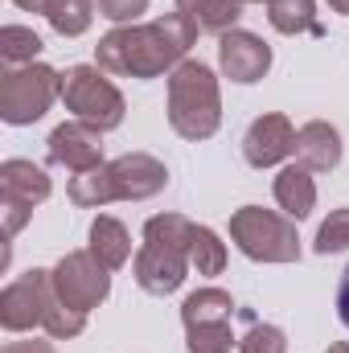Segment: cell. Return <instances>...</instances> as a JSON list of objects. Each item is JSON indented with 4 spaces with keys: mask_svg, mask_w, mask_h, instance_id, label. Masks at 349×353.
<instances>
[{
    "mask_svg": "<svg viewBox=\"0 0 349 353\" xmlns=\"http://www.w3.org/2000/svg\"><path fill=\"white\" fill-rule=\"evenodd\" d=\"M197 41V25L181 12H169L152 25H119L94 46V62L107 74L123 79H161L185 62L189 46Z\"/></svg>",
    "mask_w": 349,
    "mask_h": 353,
    "instance_id": "6da1fadb",
    "label": "cell"
},
{
    "mask_svg": "<svg viewBox=\"0 0 349 353\" xmlns=\"http://www.w3.org/2000/svg\"><path fill=\"white\" fill-rule=\"evenodd\" d=\"M189 218L181 214H157L144 222V247L136 251V283L148 296H169L189 275Z\"/></svg>",
    "mask_w": 349,
    "mask_h": 353,
    "instance_id": "7a4b0ae2",
    "label": "cell"
},
{
    "mask_svg": "<svg viewBox=\"0 0 349 353\" xmlns=\"http://www.w3.org/2000/svg\"><path fill=\"white\" fill-rule=\"evenodd\" d=\"M169 128L181 140H210L222 128L218 79L197 58H185L169 74Z\"/></svg>",
    "mask_w": 349,
    "mask_h": 353,
    "instance_id": "3957f363",
    "label": "cell"
},
{
    "mask_svg": "<svg viewBox=\"0 0 349 353\" xmlns=\"http://www.w3.org/2000/svg\"><path fill=\"white\" fill-rule=\"evenodd\" d=\"M230 239L235 247L255 263H296L300 259V234L288 214L243 205L230 214Z\"/></svg>",
    "mask_w": 349,
    "mask_h": 353,
    "instance_id": "277c9868",
    "label": "cell"
},
{
    "mask_svg": "<svg viewBox=\"0 0 349 353\" xmlns=\"http://www.w3.org/2000/svg\"><path fill=\"white\" fill-rule=\"evenodd\" d=\"M58 94H62V74L54 66H41V62L12 66L0 79V119L12 123V128L37 123L54 107Z\"/></svg>",
    "mask_w": 349,
    "mask_h": 353,
    "instance_id": "5b68a950",
    "label": "cell"
},
{
    "mask_svg": "<svg viewBox=\"0 0 349 353\" xmlns=\"http://www.w3.org/2000/svg\"><path fill=\"white\" fill-rule=\"evenodd\" d=\"M62 99L74 111V119H83L99 132H115L123 123V94L107 79V70L99 66H70L62 74Z\"/></svg>",
    "mask_w": 349,
    "mask_h": 353,
    "instance_id": "8992f818",
    "label": "cell"
},
{
    "mask_svg": "<svg viewBox=\"0 0 349 353\" xmlns=\"http://www.w3.org/2000/svg\"><path fill=\"white\" fill-rule=\"evenodd\" d=\"M58 300L54 292V275L33 267L25 275H17L4 292H0V325L8 333H29V329H41L46 325V312L50 304Z\"/></svg>",
    "mask_w": 349,
    "mask_h": 353,
    "instance_id": "52a82bcc",
    "label": "cell"
},
{
    "mask_svg": "<svg viewBox=\"0 0 349 353\" xmlns=\"http://www.w3.org/2000/svg\"><path fill=\"white\" fill-rule=\"evenodd\" d=\"M50 275H54L58 300H62L66 308H74V312H90V308H99V304L111 296V271L99 263L90 251H70V255H62Z\"/></svg>",
    "mask_w": 349,
    "mask_h": 353,
    "instance_id": "ba28073f",
    "label": "cell"
},
{
    "mask_svg": "<svg viewBox=\"0 0 349 353\" xmlns=\"http://www.w3.org/2000/svg\"><path fill=\"white\" fill-rule=\"evenodd\" d=\"M50 197V176L33 161H4L0 165V210H4V239H17V230L29 222L33 205Z\"/></svg>",
    "mask_w": 349,
    "mask_h": 353,
    "instance_id": "9c48e42d",
    "label": "cell"
},
{
    "mask_svg": "<svg viewBox=\"0 0 349 353\" xmlns=\"http://www.w3.org/2000/svg\"><path fill=\"white\" fill-rule=\"evenodd\" d=\"M243 157L251 169H275L283 165L288 157H296V128L288 115L271 111V115H259L247 136H243Z\"/></svg>",
    "mask_w": 349,
    "mask_h": 353,
    "instance_id": "30bf717a",
    "label": "cell"
},
{
    "mask_svg": "<svg viewBox=\"0 0 349 353\" xmlns=\"http://www.w3.org/2000/svg\"><path fill=\"white\" fill-rule=\"evenodd\" d=\"M218 66L230 83L251 87L271 70V46L255 33H247V29H230V33L218 37Z\"/></svg>",
    "mask_w": 349,
    "mask_h": 353,
    "instance_id": "8fae6325",
    "label": "cell"
},
{
    "mask_svg": "<svg viewBox=\"0 0 349 353\" xmlns=\"http://www.w3.org/2000/svg\"><path fill=\"white\" fill-rule=\"evenodd\" d=\"M50 161L70 169V173H87L103 165V132L90 128L83 119H70L62 128H54L50 136Z\"/></svg>",
    "mask_w": 349,
    "mask_h": 353,
    "instance_id": "7c38bea8",
    "label": "cell"
},
{
    "mask_svg": "<svg viewBox=\"0 0 349 353\" xmlns=\"http://www.w3.org/2000/svg\"><path fill=\"white\" fill-rule=\"evenodd\" d=\"M107 169H111V185H115V201H144L169 185V169L148 152H128V157L111 161Z\"/></svg>",
    "mask_w": 349,
    "mask_h": 353,
    "instance_id": "4fadbf2b",
    "label": "cell"
},
{
    "mask_svg": "<svg viewBox=\"0 0 349 353\" xmlns=\"http://www.w3.org/2000/svg\"><path fill=\"white\" fill-rule=\"evenodd\" d=\"M341 132L325 119H312L296 132V165H304L308 173H333L341 165Z\"/></svg>",
    "mask_w": 349,
    "mask_h": 353,
    "instance_id": "5bb4252c",
    "label": "cell"
},
{
    "mask_svg": "<svg viewBox=\"0 0 349 353\" xmlns=\"http://www.w3.org/2000/svg\"><path fill=\"white\" fill-rule=\"evenodd\" d=\"M275 201H279V210L292 222L308 218L312 205H317V181H312V173L304 165H283L279 176H275Z\"/></svg>",
    "mask_w": 349,
    "mask_h": 353,
    "instance_id": "9a60e30c",
    "label": "cell"
},
{
    "mask_svg": "<svg viewBox=\"0 0 349 353\" xmlns=\"http://www.w3.org/2000/svg\"><path fill=\"white\" fill-rule=\"evenodd\" d=\"M87 251L107 267V271H119V267L132 259V239H128L123 222H119V218L99 214V218L90 222V247H87Z\"/></svg>",
    "mask_w": 349,
    "mask_h": 353,
    "instance_id": "2e32d148",
    "label": "cell"
},
{
    "mask_svg": "<svg viewBox=\"0 0 349 353\" xmlns=\"http://www.w3.org/2000/svg\"><path fill=\"white\" fill-rule=\"evenodd\" d=\"M177 12L197 25V33H230L243 17L239 0H177Z\"/></svg>",
    "mask_w": 349,
    "mask_h": 353,
    "instance_id": "e0dca14e",
    "label": "cell"
},
{
    "mask_svg": "<svg viewBox=\"0 0 349 353\" xmlns=\"http://www.w3.org/2000/svg\"><path fill=\"white\" fill-rule=\"evenodd\" d=\"M230 316H235V300H230V292H222V288H197V292L185 296V304H181L185 329H193V325H218V321H230Z\"/></svg>",
    "mask_w": 349,
    "mask_h": 353,
    "instance_id": "ac0fdd59",
    "label": "cell"
},
{
    "mask_svg": "<svg viewBox=\"0 0 349 353\" xmlns=\"http://www.w3.org/2000/svg\"><path fill=\"white\" fill-rule=\"evenodd\" d=\"M267 21L283 37L321 33V25H317V0H267Z\"/></svg>",
    "mask_w": 349,
    "mask_h": 353,
    "instance_id": "d6986e66",
    "label": "cell"
},
{
    "mask_svg": "<svg viewBox=\"0 0 349 353\" xmlns=\"http://www.w3.org/2000/svg\"><path fill=\"white\" fill-rule=\"evenodd\" d=\"M70 201L83 205V210H99V205H111L115 201V185H111V169L99 165L87 173L70 176Z\"/></svg>",
    "mask_w": 349,
    "mask_h": 353,
    "instance_id": "ffe728a7",
    "label": "cell"
},
{
    "mask_svg": "<svg viewBox=\"0 0 349 353\" xmlns=\"http://www.w3.org/2000/svg\"><path fill=\"white\" fill-rule=\"evenodd\" d=\"M189 263L197 267V275H222L226 267V247L210 226H189Z\"/></svg>",
    "mask_w": 349,
    "mask_h": 353,
    "instance_id": "44dd1931",
    "label": "cell"
},
{
    "mask_svg": "<svg viewBox=\"0 0 349 353\" xmlns=\"http://www.w3.org/2000/svg\"><path fill=\"white\" fill-rule=\"evenodd\" d=\"M50 29L62 33V37H79L87 33L90 21H94V0H54L50 12H46Z\"/></svg>",
    "mask_w": 349,
    "mask_h": 353,
    "instance_id": "7402d4cb",
    "label": "cell"
},
{
    "mask_svg": "<svg viewBox=\"0 0 349 353\" xmlns=\"http://www.w3.org/2000/svg\"><path fill=\"white\" fill-rule=\"evenodd\" d=\"M37 54H41V37L33 29H25V25L0 29V58L8 66H29V62H37Z\"/></svg>",
    "mask_w": 349,
    "mask_h": 353,
    "instance_id": "603a6c76",
    "label": "cell"
},
{
    "mask_svg": "<svg viewBox=\"0 0 349 353\" xmlns=\"http://www.w3.org/2000/svg\"><path fill=\"white\" fill-rule=\"evenodd\" d=\"M317 255H337V251H349V205L341 210H333L325 222H321V230H317Z\"/></svg>",
    "mask_w": 349,
    "mask_h": 353,
    "instance_id": "cb8c5ba5",
    "label": "cell"
},
{
    "mask_svg": "<svg viewBox=\"0 0 349 353\" xmlns=\"http://www.w3.org/2000/svg\"><path fill=\"white\" fill-rule=\"evenodd\" d=\"M185 333H189V353H230V345H235L230 321H218V325H193V329H185Z\"/></svg>",
    "mask_w": 349,
    "mask_h": 353,
    "instance_id": "d4e9b609",
    "label": "cell"
},
{
    "mask_svg": "<svg viewBox=\"0 0 349 353\" xmlns=\"http://www.w3.org/2000/svg\"><path fill=\"white\" fill-rule=\"evenodd\" d=\"M239 353H288V337L275 325H251L239 341Z\"/></svg>",
    "mask_w": 349,
    "mask_h": 353,
    "instance_id": "484cf974",
    "label": "cell"
},
{
    "mask_svg": "<svg viewBox=\"0 0 349 353\" xmlns=\"http://www.w3.org/2000/svg\"><path fill=\"white\" fill-rule=\"evenodd\" d=\"M94 8L115 25H136L148 12V0H94Z\"/></svg>",
    "mask_w": 349,
    "mask_h": 353,
    "instance_id": "4316f807",
    "label": "cell"
},
{
    "mask_svg": "<svg viewBox=\"0 0 349 353\" xmlns=\"http://www.w3.org/2000/svg\"><path fill=\"white\" fill-rule=\"evenodd\" d=\"M0 353H58L54 341H8Z\"/></svg>",
    "mask_w": 349,
    "mask_h": 353,
    "instance_id": "83f0119b",
    "label": "cell"
},
{
    "mask_svg": "<svg viewBox=\"0 0 349 353\" xmlns=\"http://www.w3.org/2000/svg\"><path fill=\"white\" fill-rule=\"evenodd\" d=\"M337 316H341V325L349 329V267L341 271V283H337Z\"/></svg>",
    "mask_w": 349,
    "mask_h": 353,
    "instance_id": "f1b7e54d",
    "label": "cell"
},
{
    "mask_svg": "<svg viewBox=\"0 0 349 353\" xmlns=\"http://www.w3.org/2000/svg\"><path fill=\"white\" fill-rule=\"evenodd\" d=\"M12 4H17V8H25V12H41V17H46L54 0H12Z\"/></svg>",
    "mask_w": 349,
    "mask_h": 353,
    "instance_id": "f546056e",
    "label": "cell"
},
{
    "mask_svg": "<svg viewBox=\"0 0 349 353\" xmlns=\"http://www.w3.org/2000/svg\"><path fill=\"white\" fill-rule=\"evenodd\" d=\"M329 8H333V12H341V17H349V0H329Z\"/></svg>",
    "mask_w": 349,
    "mask_h": 353,
    "instance_id": "4dcf8cb0",
    "label": "cell"
},
{
    "mask_svg": "<svg viewBox=\"0 0 349 353\" xmlns=\"http://www.w3.org/2000/svg\"><path fill=\"white\" fill-rule=\"evenodd\" d=\"M325 353H349V341H337V345H329Z\"/></svg>",
    "mask_w": 349,
    "mask_h": 353,
    "instance_id": "1f68e13d",
    "label": "cell"
},
{
    "mask_svg": "<svg viewBox=\"0 0 349 353\" xmlns=\"http://www.w3.org/2000/svg\"><path fill=\"white\" fill-rule=\"evenodd\" d=\"M239 4H267V0H239Z\"/></svg>",
    "mask_w": 349,
    "mask_h": 353,
    "instance_id": "d6a6232c",
    "label": "cell"
}]
</instances>
